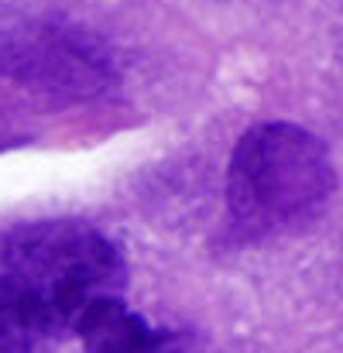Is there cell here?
Instances as JSON below:
<instances>
[{
    "mask_svg": "<svg viewBox=\"0 0 343 353\" xmlns=\"http://www.w3.org/2000/svg\"><path fill=\"white\" fill-rule=\"evenodd\" d=\"M124 278L127 268L110 236L79 220L31 223L0 243V288L41 336L72 333L97 299L124 292Z\"/></svg>",
    "mask_w": 343,
    "mask_h": 353,
    "instance_id": "cell-1",
    "label": "cell"
},
{
    "mask_svg": "<svg viewBox=\"0 0 343 353\" xmlns=\"http://www.w3.org/2000/svg\"><path fill=\"white\" fill-rule=\"evenodd\" d=\"M0 69L48 93L93 97L110 83L107 52L79 28L31 24L14 31L0 48Z\"/></svg>",
    "mask_w": 343,
    "mask_h": 353,
    "instance_id": "cell-3",
    "label": "cell"
},
{
    "mask_svg": "<svg viewBox=\"0 0 343 353\" xmlns=\"http://www.w3.org/2000/svg\"><path fill=\"white\" fill-rule=\"evenodd\" d=\"M90 353H189L179 330H158L120 295L97 299L72 330Z\"/></svg>",
    "mask_w": 343,
    "mask_h": 353,
    "instance_id": "cell-4",
    "label": "cell"
},
{
    "mask_svg": "<svg viewBox=\"0 0 343 353\" xmlns=\"http://www.w3.org/2000/svg\"><path fill=\"white\" fill-rule=\"evenodd\" d=\"M38 340L45 336L35 319L10 299L7 288H0V353H35Z\"/></svg>",
    "mask_w": 343,
    "mask_h": 353,
    "instance_id": "cell-5",
    "label": "cell"
},
{
    "mask_svg": "<svg viewBox=\"0 0 343 353\" xmlns=\"http://www.w3.org/2000/svg\"><path fill=\"white\" fill-rule=\"evenodd\" d=\"M330 192V151L299 123H257L230 154L227 203L233 220L251 234H275L313 220Z\"/></svg>",
    "mask_w": 343,
    "mask_h": 353,
    "instance_id": "cell-2",
    "label": "cell"
}]
</instances>
